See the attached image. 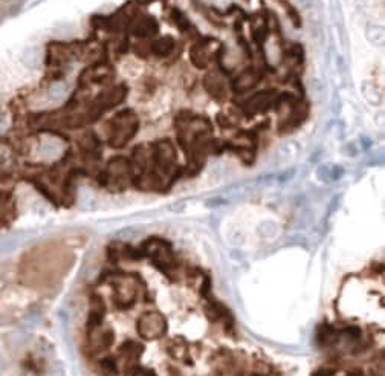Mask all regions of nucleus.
<instances>
[{
	"instance_id": "19",
	"label": "nucleus",
	"mask_w": 385,
	"mask_h": 376,
	"mask_svg": "<svg viewBox=\"0 0 385 376\" xmlns=\"http://www.w3.org/2000/svg\"><path fill=\"white\" fill-rule=\"evenodd\" d=\"M130 376H158V374L151 368H148V367H139V365H136L132 370Z\"/></svg>"
},
{
	"instance_id": "6",
	"label": "nucleus",
	"mask_w": 385,
	"mask_h": 376,
	"mask_svg": "<svg viewBox=\"0 0 385 376\" xmlns=\"http://www.w3.org/2000/svg\"><path fill=\"white\" fill-rule=\"evenodd\" d=\"M115 343V332L112 329H104V330H96L89 336V344H90V352L95 355L106 353Z\"/></svg>"
},
{
	"instance_id": "21",
	"label": "nucleus",
	"mask_w": 385,
	"mask_h": 376,
	"mask_svg": "<svg viewBox=\"0 0 385 376\" xmlns=\"http://www.w3.org/2000/svg\"><path fill=\"white\" fill-rule=\"evenodd\" d=\"M314 2L315 0H297V4L303 8H311L314 5Z\"/></svg>"
},
{
	"instance_id": "14",
	"label": "nucleus",
	"mask_w": 385,
	"mask_h": 376,
	"mask_svg": "<svg viewBox=\"0 0 385 376\" xmlns=\"http://www.w3.org/2000/svg\"><path fill=\"white\" fill-rule=\"evenodd\" d=\"M211 288H213V278L210 274L205 272V275L202 277V281H201V286H199V295L207 300L208 297H211Z\"/></svg>"
},
{
	"instance_id": "11",
	"label": "nucleus",
	"mask_w": 385,
	"mask_h": 376,
	"mask_svg": "<svg viewBox=\"0 0 385 376\" xmlns=\"http://www.w3.org/2000/svg\"><path fill=\"white\" fill-rule=\"evenodd\" d=\"M255 83H257V75L254 72H245L236 81V89L237 90H246V89L252 87Z\"/></svg>"
},
{
	"instance_id": "15",
	"label": "nucleus",
	"mask_w": 385,
	"mask_h": 376,
	"mask_svg": "<svg viewBox=\"0 0 385 376\" xmlns=\"http://www.w3.org/2000/svg\"><path fill=\"white\" fill-rule=\"evenodd\" d=\"M171 48H173V40L171 39H162V40L156 42L151 49L156 55H167L171 51Z\"/></svg>"
},
{
	"instance_id": "23",
	"label": "nucleus",
	"mask_w": 385,
	"mask_h": 376,
	"mask_svg": "<svg viewBox=\"0 0 385 376\" xmlns=\"http://www.w3.org/2000/svg\"><path fill=\"white\" fill-rule=\"evenodd\" d=\"M5 370V359L2 356V353H0V373H2Z\"/></svg>"
},
{
	"instance_id": "12",
	"label": "nucleus",
	"mask_w": 385,
	"mask_h": 376,
	"mask_svg": "<svg viewBox=\"0 0 385 376\" xmlns=\"http://www.w3.org/2000/svg\"><path fill=\"white\" fill-rule=\"evenodd\" d=\"M13 162H14L13 150L8 145H0V168L7 170L13 165Z\"/></svg>"
},
{
	"instance_id": "16",
	"label": "nucleus",
	"mask_w": 385,
	"mask_h": 376,
	"mask_svg": "<svg viewBox=\"0 0 385 376\" xmlns=\"http://www.w3.org/2000/svg\"><path fill=\"white\" fill-rule=\"evenodd\" d=\"M58 152H60V145L55 141H45L40 147V153L45 158H51V156L57 155Z\"/></svg>"
},
{
	"instance_id": "10",
	"label": "nucleus",
	"mask_w": 385,
	"mask_h": 376,
	"mask_svg": "<svg viewBox=\"0 0 385 376\" xmlns=\"http://www.w3.org/2000/svg\"><path fill=\"white\" fill-rule=\"evenodd\" d=\"M20 60L22 63L29 67V69H35L38 64H40V49L37 46H29V48H25L22 55H20Z\"/></svg>"
},
{
	"instance_id": "3",
	"label": "nucleus",
	"mask_w": 385,
	"mask_h": 376,
	"mask_svg": "<svg viewBox=\"0 0 385 376\" xmlns=\"http://www.w3.org/2000/svg\"><path fill=\"white\" fill-rule=\"evenodd\" d=\"M208 303L205 306V315L211 323H222L223 332L226 336L234 338L236 336V318L233 312L219 300L208 297Z\"/></svg>"
},
{
	"instance_id": "7",
	"label": "nucleus",
	"mask_w": 385,
	"mask_h": 376,
	"mask_svg": "<svg viewBox=\"0 0 385 376\" xmlns=\"http://www.w3.org/2000/svg\"><path fill=\"white\" fill-rule=\"evenodd\" d=\"M341 338V332L330 323L324 321L317 329V343L321 347H333Z\"/></svg>"
},
{
	"instance_id": "22",
	"label": "nucleus",
	"mask_w": 385,
	"mask_h": 376,
	"mask_svg": "<svg viewBox=\"0 0 385 376\" xmlns=\"http://www.w3.org/2000/svg\"><path fill=\"white\" fill-rule=\"evenodd\" d=\"M168 374H170V376H182L180 371H179L176 367H173V365H168Z\"/></svg>"
},
{
	"instance_id": "5",
	"label": "nucleus",
	"mask_w": 385,
	"mask_h": 376,
	"mask_svg": "<svg viewBox=\"0 0 385 376\" xmlns=\"http://www.w3.org/2000/svg\"><path fill=\"white\" fill-rule=\"evenodd\" d=\"M106 311L107 309H106V303H104L103 297L100 294H92L90 295V311H89L87 321H86L87 336H90L93 332H96L103 326Z\"/></svg>"
},
{
	"instance_id": "17",
	"label": "nucleus",
	"mask_w": 385,
	"mask_h": 376,
	"mask_svg": "<svg viewBox=\"0 0 385 376\" xmlns=\"http://www.w3.org/2000/svg\"><path fill=\"white\" fill-rule=\"evenodd\" d=\"M339 370H341L339 367H335V365L327 364V365L318 367V368H317V370H315L311 376H335Z\"/></svg>"
},
{
	"instance_id": "13",
	"label": "nucleus",
	"mask_w": 385,
	"mask_h": 376,
	"mask_svg": "<svg viewBox=\"0 0 385 376\" xmlns=\"http://www.w3.org/2000/svg\"><path fill=\"white\" fill-rule=\"evenodd\" d=\"M66 90H67V86L64 83H54L49 89V98L52 101H58L66 95Z\"/></svg>"
},
{
	"instance_id": "18",
	"label": "nucleus",
	"mask_w": 385,
	"mask_h": 376,
	"mask_svg": "<svg viewBox=\"0 0 385 376\" xmlns=\"http://www.w3.org/2000/svg\"><path fill=\"white\" fill-rule=\"evenodd\" d=\"M204 275H205V271L199 266L185 268V278L189 280V281H195V280H198L199 277H204Z\"/></svg>"
},
{
	"instance_id": "2",
	"label": "nucleus",
	"mask_w": 385,
	"mask_h": 376,
	"mask_svg": "<svg viewBox=\"0 0 385 376\" xmlns=\"http://www.w3.org/2000/svg\"><path fill=\"white\" fill-rule=\"evenodd\" d=\"M167 329H168V323L165 317L158 311H148L142 314L136 321V332L145 341L162 338Z\"/></svg>"
},
{
	"instance_id": "9",
	"label": "nucleus",
	"mask_w": 385,
	"mask_h": 376,
	"mask_svg": "<svg viewBox=\"0 0 385 376\" xmlns=\"http://www.w3.org/2000/svg\"><path fill=\"white\" fill-rule=\"evenodd\" d=\"M98 365L104 376H120V364L117 356H103L100 358Z\"/></svg>"
},
{
	"instance_id": "4",
	"label": "nucleus",
	"mask_w": 385,
	"mask_h": 376,
	"mask_svg": "<svg viewBox=\"0 0 385 376\" xmlns=\"http://www.w3.org/2000/svg\"><path fill=\"white\" fill-rule=\"evenodd\" d=\"M145 346L142 343H136V341H124L120 347H118V359H121V365L123 367V373L124 374H130L132 370L138 365V361L141 358V355L144 353Z\"/></svg>"
},
{
	"instance_id": "1",
	"label": "nucleus",
	"mask_w": 385,
	"mask_h": 376,
	"mask_svg": "<svg viewBox=\"0 0 385 376\" xmlns=\"http://www.w3.org/2000/svg\"><path fill=\"white\" fill-rule=\"evenodd\" d=\"M136 130H138V120L130 110L118 114L112 121L110 145L123 147L135 136Z\"/></svg>"
},
{
	"instance_id": "20",
	"label": "nucleus",
	"mask_w": 385,
	"mask_h": 376,
	"mask_svg": "<svg viewBox=\"0 0 385 376\" xmlns=\"http://www.w3.org/2000/svg\"><path fill=\"white\" fill-rule=\"evenodd\" d=\"M10 127V118H8V114H0V135H4Z\"/></svg>"
},
{
	"instance_id": "8",
	"label": "nucleus",
	"mask_w": 385,
	"mask_h": 376,
	"mask_svg": "<svg viewBox=\"0 0 385 376\" xmlns=\"http://www.w3.org/2000/svg\"><path fill=\"white\" fill-rule=\"evenodd\" d=\"M189 346L182 340V338H177V340H174V341H171V343H168L167 344V347H165V352L173 358V359H176V361H183L185 364H189V365H192L195 364V361L191 359V355H189Z\"/></svg>"
}]
</instances>
